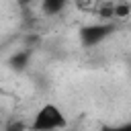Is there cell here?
<instances>
[{"label":"cell","instance_id":"cell-1","mask_svg":"<svg viewBox=\"0 0 131 131\" xmlns=\"http://www.w3.org/2000/svg\"><path fill=\"white\" fill-rule=\"evenodd\" d=\"M66 123L68 121L63 111L53 102H45L43 106L37 108L31 121V131H59L66 127Z\"/></svg>","mask_w":131,"mask_h":131},{"label":"cell","instance_id":"cell-2","mask_svg":"<svg viewBox=\"0 0 131 131\" xmlns=\"http://www.w3.org/2000/svg\"><path fill=\"white\" fill-rule=\"evenodd\" d=\"M66 4H68V0H43V10H45L47 14H55V12H59Z\"/></svg>","mask_w":131,"mask_h":131}]
</instances>
